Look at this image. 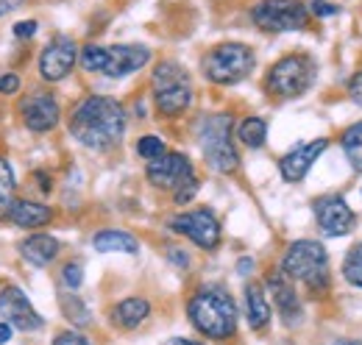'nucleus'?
<instances>
[{"mask_svg":"<svg viewBox=\"0 0 362 345\" xmlns=\"http://www.w3.org/2000/svg\"><path fill=\"white\" fill-rule=\"evenodd\" d=\"M245 306H248V323H251L254 332H259L271 323V303H268L265 290L259 284L245 287Z\"/></svg>","mask_w":362,"mask_h":345,"instance_id":"22","label":"nucleus"},{"mask_svg":"<svg viewBox=\"0 0 362 345\" xmlns=\"http://www.w3.org/2000/svg\"><path fill=\"white\" fill-rule=\"evenodd\" d=\"M340 142H343V153H346L351 170L362 172V120L354 123V126H349Z\"/></svg>","mask_w":362,"mask_h":345,"instance_id":"23","label":"nucleus"},{"mask_svg":"<svg viewBox=\"0 0 362 345\" xmlns=\"http://www.w3.org/2000/svg\"><path fill=\"white\" fill-rule=\"evenodd\" d=\"M20 254L28 259L31 264L45 267L59 254V240L56 237H47V234H31L28 240L20 242Z\"/></svg>","mask_w":362,"mask_h":345,"instance_id":"19","label":"nucleus"},{"mask_svg":"<svg viewBox=\"0 0 362 345\" xmlns=\"http://www.w3.org/2000/svg\"><path fill=\"white\" fill-rule=\"evenodd\" d=\"M34 34H37V23L34 20H23V23L14 25V37H20V40H28Z\"/></svg>","mask_w":362,"mask_h":345,"instance_id":"32","label":"nucleus"},{"mask_svg":"<svg viewBox=\"0 0 362 345\" xmlns=\"http://www.w3.org/2000/svg\"><path fill=\"white\" fill-rule=\"evenodd\" d=\"M315 220L326 237H343L354 228V212L340 195H323L315 201Z\"/></svg>","mask_w":362,"mask_h":345,"instance_id":"14","label":"nucleus"},{"mask_svg":"<svg viewBox=\"0 0 362 345\" xmlns=\"http://www.w3.org/2000/svg\"><path fill=\"white\" fill-rule=\"evenodd\" d=\"M201 151L212 170L234 172L240 165L237 148L231 142V117L228 115H212L201 123Z\"/></svg>","mask_w":362,"mask_h":345,"instance_id":"7","label":"nucleus"},{"mask_svg":"<svg viewBox=\"0 0 362 345\" xmlns=\"http://www.w3.org/2000/svg\"><path fill=\"white\" fill-rule=\"evenodd\" d=\"M62 309L67 312V317L73 320V323H90V312H87V306L78 301L76 296H62Z\"/></svg>","mask_w":362,"mask_h":345,"instance_id":"27","label":"nucleus"},{"mask_svg":"<svg viewBox=\"0 0 362 345\" xmlns=\"http://www.w3.org/2000/svg\"><path fill=\"white\" fill-rule=\"evenodd\" d=\"M92 245L100 251V254H136L139 251V242H136L134 234L129 231H117V228H106V231H98Z\"/></svg>","mask_w":362,"mask_h":345,"instance_id":"20","label":"nucleus"},{"mask_svg":"<svg viewBox=\"0 0 362 345\" xmlns=\"http://www.w3.org/2000/svg\"><path fill=\"white\" fill-rule=\"evenodd\" d=\"M170 228L184 234L189 242H195L204 251H215L221 242V223L209 209H195L170 220Z\"/></svg>","mask_w":362,"mask_h":345,"instance_id":"10","label":"nucleus"},{"mask_svg":"<svg viewBox=\"0 0 362 345\" xmlns=\"http://www.w3.org/2000/svg\"><path fill=\"white\" fill-rule=\"evenodd\" d=\"M329 148V139H313V142H304L298 148H293L290 153L281 156L279 162V170H281V178L290 181V184H298L307 172L313 170L315 159Z\"/></svg>","mask_w":362,"mask_h":345,"instance_id":"15","label":"nucleus"},{"mask_svg":"<svg viewBox=\"0 0 362 345\" xmlns=\"http://www.w3.org/2000/svg\"><path fill=\"white\" fill-rule=\"evenodd\" d=\"M136 153L151 162V159H156V156L165 153V142H162L156 134H148V136H142V139L136 142Z\"/></svg>","mask_w":362,"mask_h":345,"instance_id":"28","label":"nucleus"},{"mask_svg":"<svg viewBox=\"0 0 362 345\" xmlns=\"http://www.w3.org/2000/svg\"><path fill=\"white\" fill-rule=\"evenodd\" d=\"M251 20L268 34L304 31L310 23V8L301 0H259L251 8Z\"/></svg>","mask_w":362,"mask_h":345,"instance_id":"9","label":"nucleus"},{"mask_svg":"<svg viewBox=\"0 0 362 345\" xmlns=\"http://www.w3.org/2000/svg\"><path fill=\"white\" fill-rule=\"evenodd\" d=\"M349 95H351V100H354V103H360L362 106V70L351 78V81H349Z\"/></svg>","mask_w":362,"mask_h":345,"instance_id":"34","label":"nucleus"},{"mask_svg":"<svg viewBox=\"0 0 362 345\" xmlns=\"http://www.w3.org/2000/svg\"><path fill=\"white\" fill-rule=\"evenodd\" d=\"M81 281H84V267H81L78 262H70V264L64 267V284L73 287V290H78Z\"/></svg>","mask_w":362,"mask_h":345,"instance_id":"29","label":"nucleus"},{"mask_svg":"<svg viewBox=\"0 0 362 345\" xmlns=\"http://www.w3.org/2000/svg\"><path fill=\"white\" fill-rule=\"evenodd\" d=\"M281 273L287 279H296L301 284H307L315 296L326 293L329 287V257L326 248L315 240H298L287 248L284 262H281Z\"/></svg>","mask_w":362,"mask_h":345,"instance_id":"4","label":"nucleus"},{"mask_svg":"<svg viewBox=\"0 0 362 345\" xmlns=\"http://www.w3.org/2000/svg\"><path fill=\"white\" fill-rule=\"evenodd\" d=\"M20 112H23L25 129L37 131V134L50 131L59 123V103L47 92H34L31 98H25L23 106H20Z\"/></svg>","mask_w":362,"mask_h":345,"instance_id":"16","label":"nucleus"},{"mask_svg":"<svg viewBox=\"0 0 362 345\" xmlns=\"http://www.w3.org/2000/svg\"><path fill=\"white\" fill-rule=\"evenodd\" d=\"M50 217H53V209L45 206V204H37V201H14L6 220L14 223V226H20V228H40V226L50 223Z\"/></svg>","mask_w":362,"mask_h":345,"instance_id":"18","label":"nucleus"},{"mask_svg":"<svg viewBox=\"0 0 362 345\" xmlns=\"http://www.w3.org/2000/svg\"><path fill=\"white\" fill-rule=\"evenodd\" d=\"M53 345H92L87 337H81V334H73V332H67V334H59Z\"/></svg>","mask_w":362,"mask_h":345,"instance_id":"33","label":"nucleus"},{"mask_svg":"<svg viewBox=\"0 0 362 345\" xmlns=\"http://www.w3.org/2000/svg\"><path fill=\"white\" fill-rule=\"evenodd\" d=\"M23 3H25V0H0V17H6V14H11V11H17Z\"/></svg>","mask_w":362,"mask_h":345,"instance_id":"35","label":"nucleus"},{"mask_svg":"<svg viewBox=\"0 0 362 345\" xmlns=\"http://www.w3.org/2000/svg\"><path fill=\"white\" fill-rule=\"evenodd\" d=\"M151 62V50L142 45H87L81 50V64L90 73H103L109 78H123L142 70Z\"/></svg>","mask_w":362,"mask_h":345,"instance_id":"3","label":"nucleus"},{"mask_svg":"<svg viewBox=\"0 0 362 345\" xmlns=\"http://www.w3.org/2000/svg\"><path fill=\"white\" fill-rule=\"evenodd\" d=\"M307 8H310L313 14H317V17H332V14H337V6H332L329 0H313Z\"/></svg>","mask_w":362,"mask_h":345,"instance_id":"30","label":"nucleus"},{"mask_svg":"<svg viewBox=\"0 0 362 345\" xmlns=\"http://www.w3.org/2000/svg\"><path fill=\"white\" fill-rule=\"evenodd\" d=\"M268 290H271L273 301H276V306H279L284 323L296 326V323L301 320V301H298L296 290L290 287L287 276H284V273H271V279H268Z\"/></svg>","mask_w":362,"mask_h":345,"instance_id":"17","label":"nucleus"},{"mask_svg":"<svg viewBox=\"0 0 362 345\" xmlns=\"http://www.w3.org/2000/svg\"><path fill=\"white\" fill-rule=\"evenodd\" d=\"M187 315L192 326L212 340H228L237 332V306L223 287H201L187 303Z\"/></svg>","mask_w":362,"mask_h":345,"instance_id":"2","label":"nucleus"},{"mask_svg":"<svg viewBox=\"0 0 362 345\" xmlns=\"http://www.w3.org/2000/svg\"><path fill=\"white\" fill-rule=\"evenodd\" d=\"M343 276H346L349 284L362 287V242L346 254V259H343Z\"/></svg>","mask_w":362,"mask_h":345,"instance_id":"26","label":"nucleus"},{"mask_svg":"<svg viewBox=\"0 0 362 345\" xmlns=\"http://www.w3.org/2000/svg\"><path fill=\"white\" fill-rule=\"evenodd\" d=\"M151 315V303L145 298H126L112 309V323L117 329H136Z\"/></svg>","mask_w":362,"mask_h":345,"instance_id":"21","label":"nucleus"},{"mask_svg":"<svg viewBox=\"0 0 362 345\" xmlns=\"http://www.w3.org/2000/svg\"><path fill=\"white\" fill-rule=\"evenodd\" d=\"M148 181L153 184V187H159V189H173V192H179L184 184H189L192 178H195V172H192V165H189V159L184 156V153H162V156H156V159H151L148 162Z\"/></svg>","mask_w":362,"mask_h":345,"instance_id":"11","label":"nucleus"},{"mask_svg":"<svg viewBox=\"0 0 362 345\" xmlns=\"http://www.w3.org/2000/svg\"><path fill=\"white\" fill-rule=\"evenodd\" d=\"M251 267H254V262H251V259H240V264H237V270H240L243 276H248V273H251Z\"/></svg>","mask_w":362,"mask_h":345,"instance_id":"37","label":"nucleus"},{"mask_svg":"<svg viewBox=\"0 0 362 345\" xmlns=\"http://www.w3.org/2000/svg\"><path fill=\"white\" fill-rule=\"evenodd\" d=\"M17 89H20V78H17L14 73L0 76V95H14Z\"/></svg>","mask_w":362,"mask_h":345,"instance_id":"31","label":"nucleus"},{"mask_svg":"<svg viewBox=\"0 0 362 345\" xmlns=\"http://www.w3.org/2000/svg\"><path fill=\"white\" fill-rule=\"evenodd\" d=\"M254 64H257L254 50L243 42L218 45V47H212V50L204 56V62H201L204 76H206L212 84H221V86L240 84L243 78H248V73L254 70Z\"/></svg>","mask_w":362,"mask_h":345,"instance_id":"5","label":"nucleus"},{"mask_svg":"<svg viewBox=\"0 0 362 345\" xmlns=\"http://www.w3.org/2000/svg\"><path fill=\"white\" fill-rule=\"evenodd\" d=\"M315 81V62L304 53H293L279 59L268 73V92L276 98H298Z\"/></svg>","mask_w":362,"mask_h":345,"instance_id":"8","label":"nucleus"},{"mask_svg":"<svg viewBox=\"0 0 362 345\" xmlns=\"http://www.w3.org/2000/svg\"><path fill=\"white\" fill-rule=\"evenodd\" d=\"M165 345H204V343H195V340H187V337H173V340H168Z\"/></svg>","mask_w":362,"mask_h":345,"instance_id":"38","label":"nucleus"},{"mask_svg":"<svg viewBox=\"0 0 362 345\" xmlns=\"http://www.w3.org/2000/svg\"><path fill=\"white\" fill-rule=\"evenodd\" d=\"M11 329H14V326H8V323H0V345L11 340Z\"/></svg>","mask_w":362,"mask_h":345,"instance_id":"36","label":"nucleus"},{"mask_svg":"<svg viewBox=\"0 0 362 345\" xmlns=\"http://www.w3.org/2000/svg\"><path fill=\"white\" fill-rule=\"evenodd\" d=\"M78 59V45L70 37H53L40 56V73L45 81H62L70 76Z\"/></svg>","mask_w":362,"mask_h":345,"instance_id":"13","label":"nucleus"},{"mask_svg":"<svg viewBox=\"0 0 362 345\" xmlns=\"http://www.w3.org/2000/svg\"><path fill=\"white\" fill-rule=\"evenodd\" d=\"M237 136L248 148H262L265 145V136H268V126H265L262 117H245L240 123V129H237Z\"/></svg>","mask_w":362,"mask_h":345,"instance_id":"24","label":"nucleus"},{"mask_svg":"<svg viewBox=\"0 0 362 345\" xmlns=\"http://www.w3.org/2000/svg\"><path fill=\"white\" fill-rule=\"evenodd\" d=\"M151 86H153V103L156 112L162 117H176L181 115L189 103H192V84L187 70L176 64V62H162L153 76H151Z\"/></svg>","mask_w":362,"mask_h":345,"instance_id":"6","label":"nucleus"},{"mask_svg":"<svg viewBox=\"0 0 362 345\" xmlns=\"http://www.w3.org/2000/svg\"><path fill=\"white\" fill-rule=\"evenodd\" d=\"M14 170H11V165L0 156V217L8 215V209H11V204H14Z\"/></svg>","mask_w":362,"mask_h":345,"instance_id":"25","label":"nucleus"},{"mask_svg":"<svg viewBox=\"0 0 362 345\" xmlns=\"http://www.w3.org/2000/svg\"><path fill=\"white\" fill-rule=\"evenodd\" d=\"M70 131L84 148L109 151L123 139L126 109L115 98H103V95L84 98L70 115Z\"/></svg>","mask_w":362,"mask_h":345,"instance_id":"1","label":"nucleus"},{"mask_svg":"<svg viewBox=\"0 0 362 345\" xmlns=\"http://www.w3.org/2000/svg\"><path fill=\"white\" fill-rule=\"evenodd\" d=\"M0 317H3L8 326L20 329V332H40V329L45 326V320H42L40 312L31 306L28 296H25L20 287H14V284L3 287V293H0Z\"/></svg>","mask_w":362,"mask_h":345,"instance_id":"12","label":"nucleus"}]
</instances>
